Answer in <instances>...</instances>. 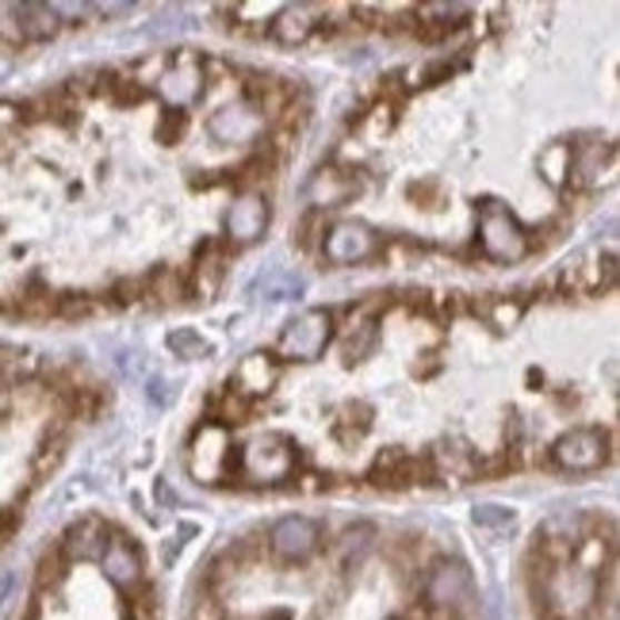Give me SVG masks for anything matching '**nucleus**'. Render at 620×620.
<instances>
[{
	"instance_id": "473e14b6",
	"label": "nucleus",
	"mask_w": 620,
	"mask_h": 620,
	"mask_svg": "<svg viewBox=\"0 0 620 620\" xmlns=\"http://www.w3.org/2000/svg\"><path fill=\"white\" fill-rule=\"evenodd\" d=\"M108 296H111V303L116 307L142 303V280H138V276H123V280H116V288H111Z\"/></svg>"
},
{
	"instance_id": "c756f323",
	"label": "nucleus",
	"mask_w": 620,
	"mask_h": 620,
	"mask_svg": "<svg viewBox=\"0 0 620 620\" xmlns=\"http://www.w3.org/2000/svg\"><path fill=\"white\" fill-rule=\"evenodd\" d=\"M54 314L66 318V322H81V318L92 314V299L81 296V291H62L54 303Z\"/></svg>"
},
{
	"instance_id": "e433bc0d",
	"label": "nucleus",
	"mask_w": 620,
	"mask_h": 620,
	"mask_svg": "<svg viewBox=\"0 0 620 620\" xmlns=\"http://www.w3.org/2000/svg\"><path fill=\"white\" fill-rule=\"evenodd\" d=\"M146 394H150L153 407H169L172 394H177V387L166 383V379H150V387H146Z\"/></svg>"
},
{
	"instance_id": "ddd939ff",
	"label": "nucleus",
	"mask_w": 620,
	"mask_h": 620,
	"mask_svg": "<svg viewBox=\"0 0 620 620\" xmlns=\"http://www.w3.org/2000/svg\"><path fill=\"white\" fill-rule=\"evenodd\" d=\"M207 127H211V134L219 142H249V138L264 131V116L249 108V103H227V108L214 111Z\"/></svg>"
},
{
	"instance_id": "0eeeda50",
	"label": "nucleus",
	"mask_w": 620,
	"mask_h": 620,
	"mask_svg": "<svg viewBox=\"0 0 620 620\" xmlns=\"http://www.w3.org/2000/svg\"><path fill=\"white\" fill-rule=\"evenodd\" d=\"M230 452H234V444H230L227 426H222V421H207L192 441L188 468H192V476L200 482H219L230 468Z\"/></svg>"
},
{
	"instance_id": "4468645a",
	"label": "nucleus",
	"mask_w": 620,
	"mask_h": 620,
	"mask_svg": "<svg viewBox=\"0 0 620 620\" xmlns=\"http://www.w3.org/2000/svg\"><path fill=\"white\" fill-rule=\"evenodd\" d=\"M318 16H322L318 4H288L269 20V34L280 47H303L318 28Z\"/></svg>"
},
{
	"instance_id": "39448f33",
	"label": "nucleus",
	"mask_w": 620,
	"mask_h": 620,
	"mask_svg": "<svg viewBox=\"0 0 620 620\" xmlns=\"http://www.w3.org/2000/svg\"><path fill=\"white\" fill-rule=\"evenodd\" d=\"M476 593V582H471V571L463 559H437L426 571V601L437 613H452V609H463Z\"/></svg>"
},
{
	"instance_id": "f3484780",
	"label": "nucleus",
	"mask_w": 620,
	"mask_h": 620,
	"mask_svg": "<svg viewBox=\"0 0 620 620\" xmlns=\"http://www.w3.org/2000/svg\"><path fill=\"white\" fill-rule=\"evenodd\" d=\"M429 463H433L437 479H476V456L471 448L456 444V441H441L437 448H429Z\"/></svg>"
},
{
	"instance_id": "412c9836",
	"label": "nucleus",
	"mask_w": 620,
	"mask_h": 620,
	"mask_svg": "<svg viewBox=\"0 0 620 620\" xmlns=\"http://www.w3.org/2000/svg\"><path fill=\"white\" fill-rule=\"evenodd\" d=\"M524 307H529V299L517 291V296H494V299H487V303H476L471 310H482V314L490 318V326H498V330H513L517 322H521V314H524Z\"/></svg>"
},
{
	"instance_id": "c85d7f7f",
	"label": "nucleus",
	"mask_w": 620,
	"mask_h": 620,
	"mask_svg": "<svg viewBox=\"0 0 620 620\" xmlns=\"http://www.w3.org/2000/svg\"><path fill=\"white\" fill-rule=\"evenodd\" d=\"M476 524L479 529H490V532H506V529H513V521H517V513L510 510V506H498V502H482L476 506Z\"/></svg>"
},
{
	"instance_id": "1a4fd4ad",
	"label": "nucleus",
	"mask_w": 620,
	"mask_h": 620,
	"mask_svg": "<svg viewBox=\"0 0 620 620\" xmlns=\"http://www.w3.org/2000/svg\"><path fill=\"white\" fill-rule=\"evenodd\" d=\"M376 246H379L376 230L364 227V222H352V219L333 222V227L322 234V253L330 264H360L376 253Z\"/></svg>"
},
{
	"instance_id": "72a5a7b5",
	"label": "nucleus",
	"mask_w": 620,
	"mask_h": 620,
	"mask_svg": "<svg viewBox=\"0 0 620 620\" xmlns=\"http://www.w3.org/2000/svg\"><path fill=\"white\" fill-rule=\"evenodd\" d=\"M219 407H222V413H219L222 421H234V426H238V421H246V418H249V399H241V394L234 391V387H230V391L222 394Z\"/></svg>"
},
{
	"instance_id": "cd10ccee",
	"label": "nucleus",
	"mask_w": 620,
	"mask_h": 620,
	"mask_svg": "<svg viewBox=\"0 0 620 620\" xmlns=\"http://www.w3.org/2000/svg\"><path fill=\"white\" fill-rule=\"evenodd\" d=\"M322 234H326V214L310 207L303 219H299V227L291 230V241H296V249H314Z\"/></svg>"
},
{
	"instance_id": "20e7f679",
	"label": "nucleus",
	"mask_w": 620,
	"mask_h": 620,
	"mask_svg": "<svg viewBox=\"0 0 620 620\" xmlns=\"http://www.w3.org/2000/svg\"><path fill=\"white\" fill-rule=\"evenodd\" d=\"M238 471L257 482H283L296 471V448L276 433L257 437L253 444L238 448Z\"/></svg>"
},
{
	"instance_id": "6e6552de",
	"label": "nucleus",
	"mask_w": 620,
	"mask_h": 620,
	"mask_svg": "<svg viewBox=\"0 0 620 620\" xmlns=\"http://www.w3.org/2000/svg\"><path fill=\"white\" fill-rule=\"evenodd\" d=\"M269 548L283 563H303V559H310L322 548V529H318V521H310L303 513L280 517L269 532Z\"/></svg>"
},
{
	"instance_id": "7c9ffc66",
	"label": "nucleus",
	"mask_w": 620,
	"mask_h": 620,
	"mask_svg": "<svg viewBox=\"0 0 620 620\" xmlns=\"http://www.w3.org/2000/svg\"><path fill=\"white\" fill-rule=\"evenodd\" d=\"M62 456H66V437H50V441H42L39 444V452H34V476H50V471L62 463Z\"/></svg>"
},
{
	"instance_id": "4be33fe9",
	"label": "nucleus",
	"mask_w": 620,
	"mask_h": 620,
	"mask_svg": "<svg viewBox=\"0 0 620 620\" xmlns=\"http://www.w3.org/2000/svg\"><path fill=\"white\" fill-rule=\"evenodd\" d=\"M368 429H372V407L368 402H349L341 410V418L333 421V437L344 444H360L368 437Z\"/></svg>"
},
{
	"instance_id": "c9c22d12",
	"label": "nucleus",
	"mask_w": 620,
	"mask_h": 620,
	"mask_svg": "<svg viewBox=\"0 0 620 620\" xmlns=\"http://www.w3.org/2000/svg\"><path fill=\"white\" fill-rule=\"evenodd\" d=\"M184 134V116H172V111H166V116H161V123H158V142H177V138Z\"/></svg>"
},
{
	"instance_id": "7ed1b4c3",
	"label": "nucleus",
	"mask_w": 620,
	"mask_h": 620,
	"mask_svg": "<svg viewBox=\"0 0 620 620\" xmlns=\"http://www.w3.org/2000/svg\"><path fill=\"white\" fill-rule=\"evenodd\" d=\"M333 338V314L330 310H307V314L291 318L283 326V333L276 338L272 357L283 360H318L326 352V344Z\"/></svg>"
},
{
	"instance_id": "aec40b11",
	"label": "nucleus",
	"mask_w": 620,
	"mask_h": 620,
	"mask_svg": "<svg viewBox=\"0 0 620 620\" xmlns=\"http://www.w3.org/2000/svg\"><path fill=\"white\" fill-rule=\"evenodd\" d=\"M180 296H184V280H180L169 264H158V269L142 280V299H150V307H166Z\"/></svg>"
},
{
	"instance_id": "4c0bfd02",
	"label": "nucleus",
	"mask_w": 620,
	"mask_h": 620,
	"mask_svg": "<svg viewBox=\"0 0 620 620\" xmlns=\"http://www.w3.org/2000/svg\"><path fill=\"white\" fill-rule=\"evenodd\" d=\"M58 579H62V556H47L39 563V582L42 586H54Z\"/></svg>"
},
{
	"instance_id": "58836bf2",
	"label": "nucleus",
	"mask_w": 620,
	"mask_h": 620,
	"mask_svg": "<svg viewBox=\"0 0 620 620\" xmlns=\"http://www.w3.org/2000/svg\"><path fill=\"white\" fill-rule=\"evenodd\" d=\"M613 283H617V257L606 253L598 261V288H613Z\"/></svg>"
},
{
	"instance_id": "a211bd4d",
	"label": "nucleus",
	"mask_w": 620,
	"mask_h": 620,
	"mask_svg": "<svg viewBox=\"0 0 620 620\" xmlns=\"http://www.w3.org/2000/svg\"><path fill=\"white\" fill-rule=\"evenodd\" d=\"M16 23H20L23 42H47L62 31V20L50 4H12Z\"/></svg>"
},
{
	"instance_id": "2eb2a0df",
	"label": "nucleus",
	"mask_w": 620,
	"mask_h": 620,
	"mask_svg": "<svg viewBox=\"0 0 620 620\" xmlns=\"http://www.w3.org/2000/svg\"><path fill=\"white\" fill-rule=\"evenodd\" d=\"M100 563H103V574H108L116 586H123V590H131L134 582H142L146 563H142V551L134 548V540H127V537L108 540L100 551Z\"/></svg>"
},
{
	"instance_id": "f03ea898",
	"label": "nucleus",
	"mask_w": 620,
	"mask_h": 620,
	"mask_svg": "<svg viewBox=\"0 0 620 620\" xmlns=\"http://www.w3.org/2000/svg\"><path fill=\"white\" fill-rule=\"evenodd\" d=\"M203 81H207V58L184 47L169 58L166 73L158 77V97L166 100L172 111H184L207 92Z\"/></svg>"
},
{
	"instance_id": "423d86ee",
	"label": "nucleus",
	"mask_w": 620,
	"mask_h": 620,
	"mask_svg": "<svg viewBox=\"0 0 620 620\" xmlns=\"http://www.w3.org/2000/svg\"><path fill=\"white\" fill-rule=\"evenodd\" d=\"M609 437L601 433V429H590V426H579V429H567L563 437H559L556 444H551V463L563 471H598L601 463L609 460Z\"/></svg>"
},
{
	"instance_id": "b1692460",
	"label": "nucleus",
	"mask_w": 620,
	"mask_h": 620,
	"mask_svg": "<svg viewBox=\"0 0 620 620\" xmlns=\"http://www.w3.org/2000/svg\"><path fill=\"white\" fill-rule=\"evenodd\" d=\"M357 330H349V338L341 341V357H344V364H357V360H364L368 352L376 349V338H379V330H376V322H352Z\"/></svg>"
},
{
	"instance_id": "6ab92c4d",
	"label": "nucleus",
	"mask_w": 620,
	"mask_h": 620,
	"mask_svg": "<svg viewBox=\"0 0 620 620\" xmlns=\"http://www.w3.org/2000/svg\"><path fill=\"white\" fill-rule=\"evenodd\" d=\"M103 544H108V537H103V524L97 521V517H84V521H77L73 529L66 532L62 556L66 559H100Z\"/></svg>"
},
{
	"instance_id": "ea45409f",
	"label": "nucleus",
	"mask_w": 620,
	"mask_h": 620,
	"mask_svg": "<svg viewBox=\"0 0 620 620\" xmlns=\"http://www.w3.org/2000/svg\"><path fill=\"white\" fill-rule=\"evenodd\" d=\"M16 529H20V510L8 506V510H0V540H8Z\"/></svg>"
},
{
	"instance_id": "2f4dec72",
	"label": "nucleus",
	"mask_w": 620,
	"mask_h": 620,
	"mask_svg": "<svg viewBox=\"0 0 620 620\" xmlns=\"http://www.w3.org/2000/svg\"><path fill=\"white\" fill-rule=\"evenodd\" d=\"M391 127H394V103H376L372 116L364 119V131H368V138H372V142H379V138H383L387 131H391Z\"/></svg>"
},
{
	"instance_id": "f8f14e48",
	"label": "nucleus",
	"mask_w": 620,
	"mask_h": 620,
	"mask_svg": "<svg viewBox=\"0 0 620 620\" xmlns=\"http://www.w3.org/2000/svg\"><path fill=\"white\" fill-rule=\"evenodd\" d=\"M222 276H227V246L219 238H207L200 249H196L192 261V280H188V291L196 299H211L219 291Z\"/></svg>"
},
{
	"instance_id": "a878e982",
	"label": "nucleus",
	"mask_w": 620,
	"mask_h": 620,
	"mask_svg": "<svg viewBox=\"0 0 620 620\" xmlns=\"http://www.w3.org/2000/svg\"><path fill=\"white\" fill-rule=\"evenodd\" d=\"M169 352L172 357H184V360H200V357H211V344L203 341V333H196L192 326H180V330H172L169 338Z\"/></svg>"
},
{
	"instance_id": "9d476101",
	"label": "nucleus",
	"mask_w": 620,
	"mask_h": 620,
	"mask_svg": "<svg viewBox=\"0 0 620 620\" xmlns=\"http://www.w3.org/2000/svg\"><path fill=\"white\" fill-rule=\"evenodd\" d=\"M272 219V207L264 200V192H241L227 211V241L234 249L253 246V241L264 238Z\"/></svg>"
},
{
	"instance_id": "dca6fc26",
	"label": "nucleus",
	"mask_w": 620,
	"mask_h": 620,
	"mask_svg": "<svg viewBox=\"0 0 620 620\" xmlns=\"http://www.w3.org/2000/svg\"><path fill=\"white\" fill-rule=\"evenodd\" d=\"M276 379H280V360H276L272 352H249V357L238 364L234 383L230 387H234L241 399H257V394L272 391Z\"/></svg>"
},
{
	"instance_id": "393cba45",
	"label": "nucleus",
	"mask_w": 620,
	"mask_h": 620,
	"mask_svg": "<svg viewBox=\"0 0 620 620\" xmlns=\"http://www.w3.org/2000/svg\"><path fill=\"white\" fill-rule=\"evenodd\" d=\"M303 288H307V280L296 269H272L261 280L264 299H296V296H303Z\"/></svg>"
},
{
	"instance_id": "bb28decb",
	"label": "nucleus",
	"mask_w": 620,
	"mask_h": 620,
	"mask_svg": "<svg viewBox=\"0 0 620 620\" xmlns=\"http://www.w3.org/2000/svg\"><path fill=\"white\" fill-rule=\"evenodd\" d=\"M372 540H376V529L372 524H357V529H349L341 537V556H344V567H352V563H360V559L368 556V548H372Z\"/></svg>"
},
{
	"instance_id": "5701e85b",
	"label": "nucleus",
	"mask_w": 620,
	"mask_h": 620,
	"mask_svg": "<svg viewBox=\"0 0 620 620\" xmlns=\"http://www.w3.org/2000/svg\"><path fill=\"white\" fill-rule=\"evenodd\" d=\"M540 172H544L551 188H563L571 180V142H551L540 153Z\"/></svg>"
},
{
	"instance_id": "f257e3e1",
	"label": "nucleus",
	"mask_w": 620,
	"mask_h": 620,
	"mask_svg": "<svg viewBox=\"0 0 620 620\" xmlns=\"http://www.w3.org/2000/svg\"><path fill=\"white\" fill-rule=\"evenodd\" d=\"M479 249L487 261L513 264L529 253V234L521 230V222L513 219V211L498 200H487L479 207Z\"/></svg>"
},
{
	"instance_id": "f704fd0d",
	"label": "nucleus",
	"mask_w": 620,
	"mask_h": 620,
	"mask_svg": "<svg viewBox=\"0 0 620 620\" xmlns=\"http://www.w3.org/2000/svg\"><path fill=\"white\" fill-rule=\"evenodd\" d=\"M0 39H4L8 47H23V34H20V23H16L12 4H0Z\"/></svg>"
},
{
	"instance_id": "9b49d317",
	"label": "nucleus",
	"mask_w": 620,
	"mask_h": 620,
	"mask_svg": "<svg viewBox=\"0 0 620 620\" xmlns=\"http://www.w3.org/2000/svg\"><path fill=\"white\" fill-rule=\"evenodd\" d=\"M357 192H360V180L352 177V169H341V166H322L307 184L310 203H314V211H322V214L330 211V207L349 203Z\"/></svg>"
}]
</instances>
